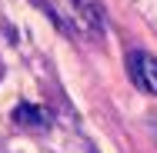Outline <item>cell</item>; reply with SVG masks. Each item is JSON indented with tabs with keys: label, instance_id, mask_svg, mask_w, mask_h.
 Here are the masks:
<instances>
[{
	"label": "cell",
	"instance_id": "3",
	"mask_svg": "<svg viewBox=\"0 0 157 153\" xmlns=\"http://www.w3.org/2000/svg\"><path fill=\"white\" fill-rule=\"evenodd\" d=\"M10 117H13V123H20V126H44L47 123L44 110H37L33 103H17Z\"/></svg>",
	"mask_w": 157,
	"mask_h": 153
},
{
	"label": "cell",
	"instance_id": "1",
	"mask_svg": "<svg viewBox=\"0 0 157 153\" xmlns=\"http://www.w3.org/2000/svg\"><path fill=\"white\" fill-rule=\"evenodd\" d=\"M70 17L87 37H104L107 20H104V7L97 0H70Z\"/></svg>",
	"mask_w": 157,
	"mask_h": 153
},
{
	"label": "cell",
	"instance_id": "4",
	"mask_svg": "<svg viewBox=\"0 0 157 153\" xmlns=\"http://www.w3.org/2000/svg\"><path fill=\"white\" fill-rule=\"evenodd\" d=\"M33 3H37V7H40V10H44V13H47V17H50V24H54V27H57V30L60 33H67V37H70V27H67V24H63L60 17H57V10H54V7H50V3H47V0H33Z\"/></svg>",
	"mask_w": 157,
	"mask_h": 153
},
{
	"label": "cell",
	"instance_id": "2",
	"mask_svg": "<svg viewBox=\"0 0 157 153\" xmlns=\"http://www.w3.org/2000/svg\"><path fill=\"white\" fill-rule=\"evenodd\" d=\"M127 70H130V77L140 90L157 97V57L144 53V50H130L127 53Z\"/></svg>",
	"mask_w": 157,
	"mask_h": 153
}]
</instances>
